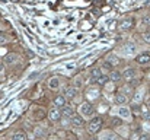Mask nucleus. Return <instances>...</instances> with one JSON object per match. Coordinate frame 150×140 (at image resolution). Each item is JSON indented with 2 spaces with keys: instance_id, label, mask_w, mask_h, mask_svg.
<instances>
[{
  "instance_id": "c756f323",
  "label": "nucleus",
  "mask_w": 150,
  "mask_h": 140,
  "mask_svg": "<svg viewBox=\"0 0 150 140\" xmlns=\"http://www.w3.org/2000/svg\"><path fill=\"white\" fill-rule=\"evenodd\" d=\"M98 96H99V92H98V91H96V92H95V91H89V98H98Z\"/></svg>"
},
{
  "instance_id": "f8f14e48",
  "label": "nucleus",
  "mask_w": 150,
  "mask_h": 140,
  "mask_svg": "<svg viewBox=\"0 0 150 140\" xmlns=\"http://www.w3.org/2000/svg\"><path fill=\"white\" fill-rule=\"evenodd\" d=\"M64 105H67V98L64 95H58L54 98V107L57 108H63Z\"/></svg>"
},
{
  "instance_id": "f257e3e1",
  "label": "nucleus",
  "mask_w": 150,
  "mask_h": 140,
  "mask_svg": "<svg viewBox=\"0 0 150 140\" xmlns=\"http://www.w3.org/2000/svg\"><path fill=\"white\" fill-rule=\"evenodd\" d=\"M77 111H79V114H80L83 118L93 115V107H92L91 102H83V104H80L79 108H77Z\"/></svg>"
},
{
  "instance_id": "6e6552de",
  "label": "nucleus",
  "mask_w": 150,
  "mask_h": 140,
  "mask_svg": "<svg viewBox=\"0 0 150 140\" xmlns=\"http://www.w3.org/2000/svg\"><path fill=\"white\" fill-rule=\"evenodd\" d=\"M63 95H64L67 99H73V98H76V96L79 95V89H77V88H74V86H69V88H66V89H64Z\"/></svg>"
},
{
  "instance_id": "39448f33",
  "label": "nucleus",
  "mask_w": 150,
  "mask_h": 140,
  "mask_svg": "<svg viewBox=\"0 0 150 140\" xmlns=\"http://www.w3.org/2000/svg\"><path fill=\"white\" fill-rule=\"evenodd\" d=\"M47 86H48V89H51V91H58L60 86H61V82H60V79L57 76H52V77L48 79Z\"/></svg>"
},
{
  "instance_id": "cd10ccee",
  "label": "nucleus",
  "mask_w": 150,
  "mask_h": 140,
  "mask_svg": "<svg viewBox=\"0 0 150 140\" xmlns=\"http://www.w3.org/2000/svg\"><path fill=\"white\" fill-rule=\"evenodd\" d=\"M142 115H143V120H144V121L150 123V109H149V111H144Z\"/></svg>"
},
{
  "instance_id": "5701e85b",
  "label": "nucleus",
  "mask_w": 150,
  "mask_h": 140,
  "mask_svg": "<svg viewBox=\"0 0 150 140\" xmlns=\"http://www.w3.org/2000/svg\"><path fill=\"white\" fill-rule=\"evenodd\" d=\"M109 80H111V77H109L108 75H102L99 79L96 80V83H98V85H105V83H108Z\"/></svg>"
},
{
  "instance_id": "4be33fe9",
  "label": "nucleus",
  "mask_w": 150,
  "mask_h": 140,
  "mask_svg": "<svg viewBox=\"0 0 150 140\" xmlns=\"http://www.w3.org/2000/svg\"><path fill=\"white\" fill-rule=\"evenodd\" d=\"M9 41H10V37L7 34H4V32H0V45H4Z\"/></svg>"
},
{
  "instance_id": "412c9836",
  "label": "nucleus",
  "mask_w": 150,
  "mask_h": 140,
  "mask_svg": "<svg viewBox=\"0 0 150 140\" xmlns=\"http://www.w3.org/2000/svg\"><path fill=\"white\" fill-rule=\"evenodd\" d=\"M12 140H28V137H26V134L23 131H18V133H15L12 136Z\"/></svg>"
},
{
  "instance_id": "f3484780",
  "label": "nucleus",
  "mask_w": 150,
  "mask_h": 140,
  "mask_svg": "<svg viewBox=\"0 0 150 140\" xmlns=\"http://www.w3.org/2000/svg\"><path fill=\"white\" fill-rule=\"evenodd\" d=\"M45 117V112L41 108H32V118L35 120H42Z\"/></svg>"
},
{
  "instance_id": "f03ea898",
  "label": "nucleus",
  "mask_w": 150,
  "mask_h": 140,
  "mask_svg": "<svg viewBox=\"0 0 150 140\" xmlns=\"http://www.w3.org/2000/svg\"><path fill=\"white\" fill-rule=\"evenodd\" d=\"M100 129H102V118L100 117H95V118H92L91 120V123H89V126H88V130H89V133L91 134H95V133H98Z\"/></svg>"
},
{
  "instance_id": "c85d7f7f",
  "label": "nucleus",
  "mask_w": 150,
  "mask_h": 140,
  "mask_svg": "<svg viewBox=\"0 0 150 140\" xmlns=\"http://www.w3.org/2000/svg\"><path fill=\"white\" fill-rule=\"evenodd\" d=\"M128 85H130V86H137V85H139V80H137V79L134 77V79L128 80Z\"/></svg>"
},
{
  "instance_id": "dca6fc26",
  "label": "nucleus",
  "mask_w": 150,
  "mask_h": 140,
  "mask_svg": "<svg viewBox=\"0 0 150 140\" xmlns=\"http://www.w3.org/2000/svg\"><path fill=\"white\" fill-rule=\"evenodd\" d=\"M61 114H63L64 117H67V118H71V117L74 115V109H73V107H70V105H64V107L61 108Z\"/></svg>"
},
{
  "instance_id": "423d86ee",
  "label": "nucleus",
  "mask_w": 150,
  "mask_h": 140,
  "mask_svg": "<svg viewBox=\"0 0 150 140\" xmlns=\"http://www.w3.org/2000/svg\"><path fill=\"white\" fill-rule=\"evenodd\" d=\"M136 44H133V43H128V44H125V45L122 47V54L124 55H127V57H130V55H134L136 54Z\"/></svg>"
},
{
  "instance_id": "a878e982",
  "label": "nucleus",
  "mask_w": 150,
  "mask_h": 140,
  "mask_svg": "<svg viewBox=\"0 0 150 140\" xmlns=\"http://www.w3.org/2000/svg\"><path fill=\"white\" fill-rule=\"evenodd\" d=\"M121 124H122V118H121V117H120V118H118V117H114V118H112V126L118 127V126H121Z\"/></svg>"
},
{
  "instance_id": "6ab92c4d",
  "label": "nucleus",
  "mask_w": 150,
  "mask_h": 140,
  "mask_svg": "<svg viewBox=\"0 0 150 140\" xmlns=\"http://www.w3.org/2000/svg\"><path fill=\"white\" fill-rule=\"evenodd\" d=\"M102 75H103L102 69H100V67H96V69H93V70L91 72V79L95 82V80H98V79H99Z\"/></svg>"
},
{
  "instance_id": "bb28decb",
  "label": "nucleus",
  "mask_w": 150,
  "mask_h": 140,
  "mask_svg": "<svg viewBox=\"0 0 150 140\" xmlns=\"http://www.w3.org/2000/svg\"><path fill=\"white\" fill-rule=\"evenodd\" d=\"M142 25H143V26H149L150 25V15H146V16L142 19Z\"/></svg>"
},
{
  "instance_id": "7c9ffc66",
  "label": "nucleus",
  "mask_w": 150,
  "mask_h": 140,
  "mask_svg": "<svg viewBox=\"0 0 150 140\" xmlns=\"http://www.w3.org/2000/svg\"><path fill=\"white\" fill-rule=\"evenodd\" d=\"M143 40H144L146 43H149L150 44V32H146V34L143 35Z\"/></svg>"
},
{
  "instance_id": "b1692460",
  "label": "nucleus",
  "mask_w": 150,
  "mask_h": 140,
  "mask_svg": "<svg viewBox=\"0 0 150 140\" xmlns=\"http://www.w3.org/2000/svg\"><path fill=\"white\" fill-rule=\"evenodd\" d=\"M106 60H108V61H111V63H112V64H114V66H117V64H118V63H120V58H118V57H117V55H115V54H109V55H108V58H106Z\"/></svg>"
},
{
  "instance_id": "0eeeda50",
  "label": "nucleus",
  "mask_w": 150,
  "mask_h": 140,
  "mask_svg": "<svg viewBox=\"0 0 150 140\" xmlns=\"http://www.w3.org/2000/svg\"><path fill=\"white\" fill-rule=\"evenodd\" d=\"M18 60H19V57H18V54H15V53H9V54H6L4 58H3L4 64H7V66H13L15 63H18Z\"/></svg>"
},
{
  "instance_id": "20e7f679",
  "label": "nucleus",
  "mask_w": 150,
  "mask_h": 140,
  "mask_svg": "<svg viewBox=\"0 0 150 140\" xmlns=\"http://www.w3.org/2000/svg\"><path fill=\"white\" fill-rule=\"evenodd\" d=\"M120 29L121 31H128V29H131L133 26H134V19L133 18H125V19H122L121 22H120Z\"/></svg>"
},
{
  "instance_id": "7ed1b4c3",
  "label": "nucleus",
  "mask_w": 150,
  "mask_h": 140,
  "mask_svg": "<svg viewBox=\"0 0 150 140\" xmlns=\"http://www.w3.org/2000/svg\"><path fill=\"white\" fill-rule=\"evenodd\" d=\"M61 111H60V108H57V107H54V108H51L50 111H48V120L52 121V123H55V121H58L60 118H61Z\"/></svg>"
},
{
  "instance_id": "a211bd4d",
  "label": "nucleus",
  "mask_w": 150,
  "mask_h": 140,
  "mask_svg": "<svg viewBox=\"0 0 150 140\" xmlns=\"http://www.w3.org/2000/svg\"><path fill=\"white\" fill-rule=\"evenodd\" d=\"M114 64L111 63V61H108V60H105L103 63H102V66H100V69H102V72H108V73H112L114 72Z\"/></svg>"
},
{
  "instance_id": "9d476101",
  "label": "nucleus",
  "mask_w": 150,
  "mask_h": 140,
  "mask_svg": "<svg viewBox=\"0 0 150 140\" xmlns=\"http://www.w3.org/2000/svg\"><path fill=\"white\" fill-rule=\"evenodd\" d=\"M114 102L120 107V105H125L127 102H128V96L125 95V93H122V92H120V93H117L115 96H114Z\"/></svg>"
},
{
  "instance_id": "aec40b11",
  "label": "nucleus",
  "mask_w": 150,
  "mask_h": 140,
  "mask_svg": "<svg viewBox=\"0 0 150 140\" xmlns=\"http://www.w3.org/2000/svg\"><path fill=\"white\" fill-rule=\"evenodd\" d=\"M109 77H111V80H112V82H120L121 79H124V77H122V73H121V72H118V70H114V72L109 75Z\"/></svg>"
},
{
  "instance_id": "72a5a7b5",
  "label": "nucleus",
  "mask_w": 150,
  "mask_h": 140,
  "mask_svg": "<svg viewBox=\"0 0 150 140\" xmlns=\"http://www.w3.org/2000/svg\"><path fill=\"white\" fill-rule=\"evenodd\" d=\"M149 109H150V102H149Z\"/></svg>"
},
{
  "instance_id": "1a4fd4ad",
  "label": "nucleus",
  "mask_w": 150,
  "mask_h": 140,
  "mask_svg": "<svg viewBox=\"0 0 150 140\" xmlns=\"http://www.w3.org/2000/svg\"><path fill=\"white\" fill-rule=\"evenodd\" d=\"M70 123L73 127H82L85 124V118L80 115V114H74L71 118H70Z\"/></svg>"
},
{
  "instance_id": "2eb2a0df",
  "label": "nucleus",
  "mask_w": 150,
  "mask_h": 140,
  "mask_svg": "<svg viewBox=\"0 0 150 140\" xmlns=\"http://www.w3.org/2000/svg\"><path fill=\"white\" fill-rule=\"evenodd\" d=\"M100 140H120V137H118L114 131L108 130V131H103V133L100 134Z\"/></svg>"
},
{
  "instance_id": "4468645a",
  "label": "nucleus",
  "mask_w": 150,
  "mask_h": 140,
  "mask_svg": "<svg viewBox=\"0 0 150 140\" xmlns=\"http://www.w3.org/2000/svg\"><path fill=\"white\" fill-rule=\"evenodd\" d=\"M122 77L128 82V80H131V79H134L136 77V70L133 69V67H127L124 72H122Z\"/></svg>"
},
{
  "instance_id": "393cba45",
  "label": "nucleus",
  "mask_w": 150,
  "mask_h": 140,
  "mask_svg": "<svg viewBox=\"0 0 150 140\" xmlns=\"http://www.w3.org/2000/svg\"><path fill=\"white\" fill-rule=\"evenodd\" d=\"M73 86H74V88H77V89H80V88L83 86V83H82V77H80V76H77V77L74 79V83H73Z\"/></svg>"
},
{
  "instance_id": "ddd939ff",
  "label": "nucleus",
  "mask_w": 150,
  "mask_h": 140,
  "mask_svg": "<svg viewBox=\"0 0 150 140\" xmlns=\"http://www.w3.org/2000/svg\"><path fill=\"white\" fill-rule=\"evenodd\" d=\"M118 115H120L122 120H128V118L131 117V111H130L127 107L120 105V108H118Z\"/></svg>"
},
{
  "instance_id": "9b49d317",
  "label": "nucleus",
  "mask_w": 150,
  "mask_h": 140,
  "mask_svg": "<svg viewBox=\"0 0 150 140\" xmlns=\"http://www.w3.org/2000/svg\"><path fill=\"white\" fill-rule=\"evenodd\" d=\"M136 61L139 63V64H149L150 63V53H142V54H139L137 57H136Z\"/></svg>"
},
{
  "instance_id": "2f4dec72",
  "label": "nucleus",
  "mask_w": 150,
  "mask_h": 140,
  "mask_svg": "<svg viewBox=\"0 0 150 140\" xmlns=\"http://www.w3.org/2000/svg\"><path fill=\"white\" fill-rule=\"evenodd\" d=\"M6 72V64L4 63H0V75H3Z\"/></svg>"
},
{
  "instance_id": "473e14b6",
  "label": "nucleus",
  "mask_w": 150,
  "mask_h": 140,
  "mask_svg": "<svg viewBox=\"0 0 150 140\" xmlns=\"http://www.w3.org/2000/svg\"><path fill=\"white\" fill-rule=\"evenodd\" d=\"M140 140H149V137H147V136H142V137H140Z\"/></svg>"
}]
</instances>
